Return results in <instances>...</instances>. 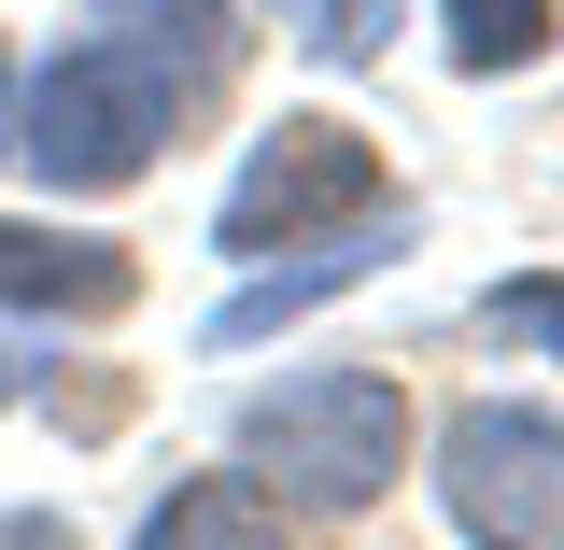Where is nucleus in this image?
<instances>
[{
  "label": "nucleus",
  "mask_w": 564,
  "mask_h": 550,
  "mask_svg": "<svg viewBox=\"0 0 564 550\" xmlns=\"http://www.w3.org/2000/svg\"><path fill=\"white\" fill-rule=\"evenodd\" d=\"M282 29H296V57H325V71H367L381 43H395V0H282Z\"/></svg>",
  "instance_id": "nucleus-9"
},
{
  "label": "nucleus",
  "mask_w": 564,
  "mask_h": 550,
  "mask_svg": "<svg viewBox=\"0 0 564 550\" xmlns=\"http://www.w3.org/2000/svg\"><path fill=\"white\" fill-rule=\"evenodd\" d=\"M128 550H296V537H282V508L240 481V466H212V481H170V494H155Z\"/></svg>",
  "instance_id": "nucleus-7"
},
{
  "label": "nucleus",
  "mask_w": 564,
  "mask_h": 550,
  "mask_svg": "<svg viewBox=\"0 0 564 550\" xmlns=\"http://www.w3.org/2000/svg\"><path fill=\"white\" fill-rule=\"evenodd\" d=\"M480 325H494L508 353H551V367H564V269H536V282H494V296H480Z\"/></svg>",
  "instance_id": "nucleus-10"
},
{
  "label": "nucleus",
  "mask_w": 564,
  "mask_h": 550,
  "mask_svg": "<svg viewBox=\"0 0 564 550\" xmlns=\"http://www.w3.org/2000/svg\"><path fill=\"white\" fill-rule=\"evenodd\" d=\"M395 466H410V381H381V367H296L240 410V481L269 508L352 522L395 494Z\"/></svg>",
  "instance_id": "nucleus-2"
},
{
  "label": "nucleus",
  "mask_w": 564,
  "mask_h": 550,
  "mask_svg": "<svg viewBox=\"0 0 564 550\" xmlns=\"http://www.w3.org/2000/svg\"><path fill=\"white\" fill-rule=\"evenodd\" d=\"M367 212H381V141L339 128V114H282V128L240 155L226 212H212V255H296V240L367 226Z\"/></svg>",
  "instance_id": "nucleus-4"
},
{
  "label": "nucleus",
  "mask_w": 564,
  "mask_h": 550,
  "mask_svg": "<svg viewBox=\"0 0 564 550\" xmlns=\"http://www.w3.org/2000/svg\"><path fill=\"white\" fill-rule=\"evenodd\" d=\"M29 396V325H0V410Z\"/></svg>",
  "instance_id": "nucleus-13"
},
{
  "label": "nucleus",
  "mask_w": 564,
  "mask_h": 550,
  "mask_svg": "<svg viewBox=\"0 0 564 550\" xmlns=\"http://www.w3.org/2000/svg\"><path fill=\"white\" fill-rule=\"evenodd\" d=\"M99 14H128V29H212L226 0H99Z\"/></svg>",
  "instance_id": "nucleus-11"
},
{
  "label": "nucleus",
  "mask_w": 564,
  "mask_h": 550,
  "mask_svg": "<svg viewBox=\"0 0 564 550\" xmlns=\"http://www.w3.org/2000/svg\"><path fill=\"white\" fill-rule=\"evenodd\" d=\"M0 155H14V57H0Z\"/></svg>",
  "instance_id": "nucleus-14"
},
{
  "label": "nucleus",
  "mask_w": 564,
  "mask_h": 550,
  "mask_svg": "<svg viewBox=\"0 0 564 550\" xmlns=\"http://www.w3.org/2000/svg\"><path fill=\"white\" fill-rule=\"evenodd\" d=\"M0 550H70V522L57 508H0Z\"/></svg>",
  "instance_id": "nucleus-12"
},
{
  "label": "nucleus",
  "mask_w": 564,
  "mask_h": 550,
  "mask_svg": "<svg viewBox=\"0 0 564 550\" xmlns=\"http://www.w3.org/2000/svg\"><path fill=\"white\" fill-rule=\"evenodd\" d=\"M184 99H198V57L141 43V29H99V43H57V57L29 71L14 155L43 170V198H113V184H141L170 155Z\"/></svg>",
  "instance_id": "nucleus-1"
},
{
  "label": "nucleus",
  "mask_w": 564,
  "mask_h": 550,
  "mask_svg": "<svg viewBox=\"0 0 564 550\" xmlns=\"http://www.w3.org/2000/svg\"><path fill=\"white\" fill-rule=\"evenodd\" d=\"M141 296V255L128 240H99V226H0V311L14 325H113Z\"/></svg>",
  "instance_id": "nucleus-5"
},
{
  "label": "nucleus",
  "mask_w": 564,
  "mask_h": 550,
  "mask_svg": "<svg viewBox=\"0 0 564 550\" xmlns=\"http://www.w3.org/2000/svg\"><path fill=\"white\" fill-rule=\"evenodd\" d=\"M437 43H452V71H536L551 57V0H437Z\"/></svg>",
  "instance_id": "nucleus-8"
},
{
  "label": "nucleus",
  "mask_w": 564,
  "mask_h": 550,
  "mask_svg": "<svg viewBox=\"0 0 564 550\" xmlns=\"http://www.w3.org/2000/svg\"><path fill=\"white\" fill-rule=\"evenodd\" d=\"M395 240H410V212H395V226L367 212V226H325V240H296V269H269V282H240V296L212 311V353H254V339H282L296 311H325V296H352V282L381 269Z\"/></svg>",
  "instance_id": "nucleus-6"
},
{
  "label": "nucleus",
  "mask_w": 564,
  "mask_h": 550,
  "mask_svg": "<svg viewBox=\"0 0 564 550\" xmlns=\"http://www.w3.org/2000/svg\"><path fill=\"white\" fill-rule=\"evenodd\" d=\"M437 508L466 550H564V423L522 396H466L437 423Z\"/></svg>",
  "instance_id": "nucleus-3"
}]
</instances>
